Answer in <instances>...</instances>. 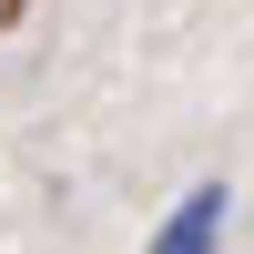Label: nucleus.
Listing matches in <instances>:
<instances>
[{"instance_id":"1","label":"nucleus","mask_w":254,"mask_h":254,"mask_svg":"<svg viewBox=\"0 0 254 254\" xmlns=\"http://www.w3.org/2000/svg\"><path fill=\"white\" fill-rule=\"evenodd\" d=\"M224 224H234V193H224V183H193V193L163 214V234L142 244V254H214V244H224Z\"/></svg>"}]
</instances>
